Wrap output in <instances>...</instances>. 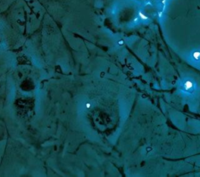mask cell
I'll return each instance as SVG.
<instances>
[{
    "label": "cell",
    "instance_id": "1",
    "mask_svg": "<svg viewBox=\"0 0 200 177\" xmlns=\"http://www.w3.org/2000/svg\"><path fill=\"white\" fill-rule=\"evenodd\" d=\"M21 88L24 91H31L34 89V84L31 80H25L21 84Z\"/></svg>",
    "mask_w": 200,
    "mask_h": 177
},
{
    "label": "cell",
    "instance_id": "2",
    "mask_svg": "<svg viewBox=\"0 0 200 177\" xmlns=\"http://www.w3.org/2000/svg\"><path fill=\"white\" fill-rule=\"evenodd\" d=\"M193 87V84L192 83L191 81H187L185 82V90H190V89L192 88Z\"/></svg>",
    "mask_w": 200,
    "mask_h": 177
},
{
    "label": "cell",
    "instance_id": "3",
    "mask_svg": "<svg viewBox=\"0 0 200 177\" xmlns=\"http://www.w3.org/2000/svg\"><path fill=\"white\" fill-rule=\"evenodd\" d=\"M193 56L195 59H200V52H195L193 54Z\"/></svg>",
    "mask_w": 200,
    "mask_h": 177
},
{
    "label": "cell",
    "instance_id": "4",
    "mask_svg": "<svg viewBox=\"0 0 200 177\" xmlns=\"http://www.w3.org/2000/svg\"><path fill=\"white\" fill-rule=\"evenodd\" d=\"M140 17H142V19H146V17H145V16L142 14V13H140Z\"/></svg>",
    "mask_w": 200,
    "mask_h": 177
}]
</instances>
